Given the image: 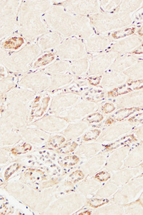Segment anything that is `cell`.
Wrapping results in <instances>:
<instances>
[{"label":"cell","instance_id":"obj_1","mask_svg":"<svg viewBox=\"0 0 143 215\" xmlns=\"http://www.w3.org/2000/svg\"><path fill=\"white\" fill-rule=\"evenodd\" d=\"M143 88V80L128 82L120 87L114 89L108 93L109 96L115 97L117 96L130 92L133 91Z\"/></svg>","mask_w":143,"mask_h":215},{"label":"cell","instance_id":"obj_2","mask_svg":"<svg viewBox=\"0 0 143 215\" xmlns=\"http://www.w3.org/2000/svg\"><path fill=\"white\" fill-rule=\"evenodd\" d=\"M139 109L133 107V108H129V109H123L121 110H119V111L116 112V113L112 116V119H115L117 121H121V120L124 119V118H127L130 115L133 113L134 112L137 110H139Z\"/></svg>","mask_w":143,"mask_h":215},{"label":"cell","instance_id":"obj_3","mask_svg":"<svg viewBox=\"0 0 143 215\" xmlns=\"http://www.w3.org/2000/svg\"><path fill=\"white\" fill-rule=\"evenodd\" d=\"M133 140H135V138L133 137V135H128V136H124V137L122 138H121L120 140L114 142L113 143H112L110 145H107L106 147V149L110 150V151L116 149L117 148L120 147L121 146L125 145L126 143H127L132 141Z\"/></svg>","mask_w":143,"mask_h":215},{"label":"cell","instance_id":"obj_4","mask_svg":"<svg viewBox=\"0 0 143 215\" xmlns=\"http://www.w3.org/2000/svg\"><path fill=\"white\" fill-rule=\"evenodd\" d=\"M23 44V40L20 38H12L5 41L4 47L7 49H18Z\"/></svg>","mask_w":143,"mask_h":215},{"label":"cell","instance_id":"obj_5","mask_svg":"<svg viewBox=\"0 0 143 215\" xmlns=\"http://www.w3.org/2000/svg\"><path fill=\"white\" fill-rule=\"evenodd\" d=\"M31 149V145L28 143H23L22 145H20L18 147H16L15 148H13L11 150V152L16 155H18V154H23L25 152H26Z\"/></svg>","mask_w":143,"mask_h":215},{"label":"cell","instance_id":"obj_6","mask_svg":"<svg viewBox=\"0 0 143 215\" xmlns=\"http://www.w3.org/2000/svg\"><path fill=\"white\" fill-rule=\"evenodd\" d=\"M134 30H135V29H130V28L124 29V30H121L119 31L115 32L112 34V36L115 39H119V38L125 37L126 36L131 35V34H133Z\"/></svg>","mask_w":143,"mask_h":215},{"label":"cell","instance_id":"obj_7","mask_svg":"<svg viewBox=\"0 0 143 215\" xmlns=\"http://www.w3.org/2000/svg\"><path fill=\"white\" fill-rule=\"evenodd\" d=\"M79 158L77 156H69L65 157L64 160L61 161V163L65 166H73L77 164L79 162Z\"/></svg>","mask_w":143,"mask_h":215},{"label":"cell","instance_id":"obj_8","mask_svg":"<svg viewBox=\"0 0 143 215\" xmlns=\"http://www.w3.org/2000/svg\"><path fill=\"white\" fill-rule=\"evenodd\" d=\"M53 59H54L53 55L50 54H46L38 60V62L35 63V66L39 67V66L46 65L48 63L51 62Z\"/></svg>","mask_w":143,"mask_h":215},{"label":"cell","instance_id":"obj_9","mask_svg":"<svg viewBox=\"0 0 143 215\" xmlns=\"http://www.w3.org/2000/svg\"><path fill=\"white\" fill-rule=\"evenodd\" d=\"M100 133V131L98 129H94L89 131L88 133H86L83 136V140L85 141H89V140H93L97 139L98 136H99Z\"/></svg>","mask_w":143,"mask_h":215},{"label":"cell","instance_id":"obj_10","mask_svg":"<svg viewBox=\"0 0 143 215\" xmlns=\"http://www.w3.org/2000/svg\"><path fill=\"white\" fill-rule=\"evenodd\" d=\"M109 202L106 199H92L88 202V204L92 208H97Z\"/></svg>","mask_w":143,"mask_h":215},{"label":"cell","instance_id":"obj_11","mask_svg":"<svg viewBox=\"0 0 143 215\" xmlns=\"http://www.w3.org/2000/svg\"><path fill=\"white\" fill-rule=\"evenodd\" d=\"M20 167V166L18 163H14L12 166H11L9 167H8L6 171H5V180H8V178H10L15 172L18 170Z\"/></svg>","mask_w":143,"mask_h":215},{"label":"cell","instance_id":"obj_12","mask_svg":"<svg viewBox=\"0 0 143 215\" xmlns=\"http://www.w3.org/2000/svg\"><path fill=\"white\" fill-rule=\"evenodd\" d=\"M84 175L82 173V172L81 171H77L73 173L70 176H69V179L71 180V181L75 183L77 182L82 179H83Z\"/></svg>","mask_w":143,"mask_h":215},{"label":"cell","instance_id":"obj_13","mask_svg":"<svg viewBox=\"0 0 143 215\" xmlns=\"http://www.w3.org/2000/svg\"><path fill=\"white\" fill-rule=\"evenodd\" d=\"M89 94H91V95L87 96V99L89 100L95 101H95H98L100 99H102L103 97V92L102 91H100L90 92Z\"/></svg>","mask_w":143,"mask_h":215},{"label":"cell","instance_id":"obj_14","mask_svg":"<svg viewBox=\"0 0 143 215\" xmlns=\"http://www.w3.org/2000/svg\"><path fill=\"white\" fill-rule=\"evenodd\" d=\"M111 175L106 171H102L95 175V178L100 182H105L110 178Z\"/></svg>","mask_w":143,"mask_h":215},{"label":"cell","instance_id":"obj_15","mask_svg":"<svg viewBox=\"0 0 143 215\" xmlns=\"http://www.w3.org/2000/svg\"><path fill=\"white\" fill-rule=\"evenodd\" d=\"M77 147V143H67L64 147H62L61 149H60L59 152H63V153H67L69 152L73 151L76 147Z\"/></svg>","mask_w":143,"mask_h":215},{"label":"cell","instance_id":"obj_16","mask_svg":"<svg viewBox=\"0 0 143 215\" xmlns=\"http://www.w3.org/2000/svg\"><path fill=\"white\" fill-rule=\"evenodd\" d=\"M64 138L61 136H55L52 138L50 141V145L53 146L54 147H56L60 145L62 142H64Z\"/></svg>","mask_w":143,"mask_h":215},{"label":"cell","instance_id":"obj_17","mask_svg":"<svg viewBox=\"0 0 143 215\" xmlns=\"http://www.w3.org/2000/svg\"><path fill=\"white\" fill-rule=\"evenodd\" d=\"M102 118H103V116H102V115H100L99 113H95L88 117L87 120L89 123H93V122H100L101 120L102 119Z\"/></svg>","mask_w":143,"mask_h":215},{"label":"cell","instance_id":"obj_18","mask_svg":"<svg viewBox=\"0 0 143 215\" xmlns=\"http://www.w3.org/2000/svg\"><path fill=\"white\" fill-rule=\"evenodd\" d=\"M115 109L114 105L110 103H107L103 107H102V110L105 113H110L113 112Z\"/></svg>","mask_w":143,"mask_h":215},{"label":"cell","instance_id":"obj_19","mask_svg":"<svg viewBox=\"0 0 143 215\" xmlns=\"http://www.w3.org/2000/svg\"><path fill=\"white\" fill-rule=\"evenodd\" d=\"M130 122H143V113L137 115L135 116L132 117L130 119Z\"/></svg>","mask_w":143,"mask_h":215},{"label":"cell","instance_id":"obj_20","mask_svg":"<svg viewBox=\"0 0 143 215\" xmlns=\"http://www.w3.org/2000/svg\"><path fill=\"white\" fill-rule=\"evenodd\" d=\"M101 79V77L100 76H97V77H91L89 79V83L91 85H97L100 83Z\"/></svg>","mask_w":143,"mask_h":215},{"label":"cell","instance_id":"obj_21","mask_svg":"<svg viewBox=\"0 0 143 215\" xmlns=\"http://www.w3.org/2000/svg\"><path fill=\"white\" fill-rule=\"evenodd\" d=\"M133 53L134 54H142L143 53V44H142L139 47H138L136 50L133 51Z\"/></svg>","mask_w":143,"mask_h":215},{"label":"cell","instance_id":"obj_22","mask_svg":"<svg viewBox=\"0 0 143 215\" xmlns=\"http://www.w3.org/2000/svg\"><path fill=\"white\" fill-rule=\"evenodd\" d=\"M113 122V119L112 118H109L107 121H106V124H112V122Z\"/></svg>","mask_w":143,"mask_h":215},{"label":"cell","instance_id":"obj_23","mask_svg":"<svg viewBox=\"0 0 143 215\" xmlns=\"http://www.w3.org/2000/svg\"><path fill=\"white\" fill-rule=\"evenodd\" d=\"M138 34H139V35H141V36H143V27H142L141 29H140V30L138 31Z\"/></svg>","mask_w":143,"mask_h":215}]
</instances>
